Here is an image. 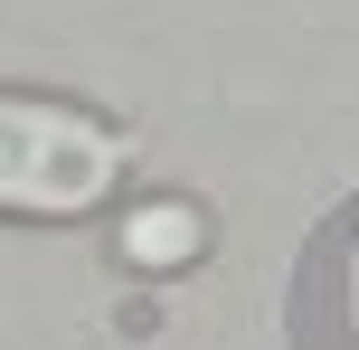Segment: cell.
I'll list each match as a JSON object with an SVG mask.
<instances>
[{"label": "cell", "mask_w": 359, "mask_h": 350, "mask_svg": "<svg viewBox=\"0 0 359 350\" xmlns=\"http://www.w3.org/2000/svg\"><path fill=\"white\" fill-rule=\"evenodd\" d=\"M198 246H208V218H198L189 199H151L123 218V256L151 265V275H180V265H198Z\"/></svg>", "instance_id": "7a4b0ae2"}, {"label": "cell", "mask_w": 359, "mask_h": 350, "mask_svg": "<svg viewBox=\"0 0 359 350\" xmlns=\"http://www.w3.org/2000/svg\"><path fill=\"white\" fill-rule=\"evenodd\" d=\"M123 180V133L76 105L0 95V218H86Z\"/></svg>", "instance_id": "6da1fadb"}]
</instances>
